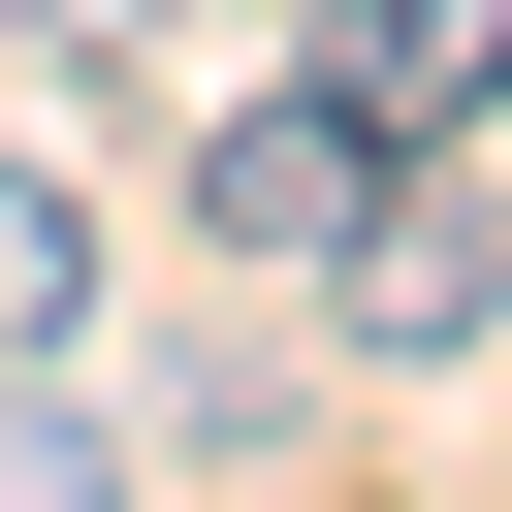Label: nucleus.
<instances>
[{
	"label": "nucleus",
	"mask_w": 512,
	"mask_h": 512,
	"mask_svg": "<svg viewBox=\"0 0 512 512\" xmlns=\"http://www.w3.org/2000/svg\"><path fill=\"white\" fill-rule=\"evenodd\" d=\"M320 320H352L384 384H416V352H512V192H480V128H448V160H384V224L320 256Z\"/></svg>",
	"instance_id": "1"
},
{
	"label": "nucleus",
	"mask_w": 512,
	"mask_h": 512,
	"mask_svg": "<svg viewBox=\"0 0 512 512\" xmlns=\"http://www.w3.org/2000/svg\"><path fill=\"white\" fill-rule=\"evenodd\" d=\"M192 224H224V256H256V288H320V256H352V224H384V128H352V96H320V64H288V96H224V128H192Z\"/></svg>",
	"instance_id": "2"
},
{
	"label": "nucleus",
	"mask_w": 512,
	"mask_h": 512,
	"mask_svg": "<svg viewBox=\"0 0 512 512\" xmlns=\"http://www.w3.org/2000/svg\"><path fill=\"white\" fill-rule=\"evenodd\" d=\"M320 96H352L384 160H448V128H512V0H320Z\"/></svg>",
	"instance_id": "3"
},
{
	"label": "nucleus",
	"mask_w": 512,
	"mask_h": 512,
	"mask_svg": "<svg viewBox=\"0 0 512 512\" xmlns=\"http://www.w3.org/2000/svg\"><path fill=\"white\" fill-rule=\"evenodd\" d=\"M0 512H128V416H96V352H0Z\"/></svg>",
	"instance_id": "4"
},
{
	"label": "nucleus",
	"mask_w": 512,
	"mask_h": 512,
	"mask_svg": "<svg viewBox=\"0 0 512 512\" xmlns=\"http://www.w3.org/2000/svg\"><path fill=\"white\" fill-rule=\"evenodd\" d=\"M0 352H96V192L0 160Z\"/></svg>",
	"instance_id": "5"
}]
</instances>
